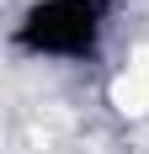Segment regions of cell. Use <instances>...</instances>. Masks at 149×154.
<instances>
[{
  "label": "cell",
  "mask_w": 149,
  "mask_h": 154,
  "mask_svg": "<svg viewBox=\"0 0 149 154\" xmlns=\"http://www.w3.org/2000/svg\"><path fill=\"white\" fill-rule=\"evenodd\" d=\"M112 106L122 117H144L149 112V43H138L133 59H128V69L112 80Z\"/></svg>",
  "instance_id": "obj_1"
}]
</instances>
